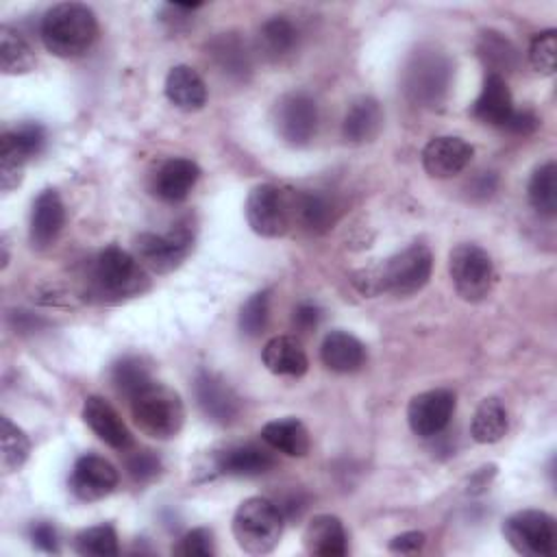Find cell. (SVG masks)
<instances>
[{
    "instance_id": "obj_1",
    "label": "cell",
    "mask_w": 557,
    "mask_h": 557,
    "mask_svg": "<svg viewBox=\"0 0 557 557\" xmlns=\"http://www.w3.org/2000/svg\"><path fill=\"white\" fill-rule=\"evenodd\" d=\"M433 270V255L424 244H411L405 250L385 259L379 268L363 270L355 276V285L363 294L389 292L396 296H411L420 292Z\"/></svg>"
},
{
    "instance_id": "obj_2",
    "label": "cell",
    "mask_w": 557,
    "mask_h": 557,
    "mask_svg": "<svg viewBox=\"0 0 557 557\" xmlns=\"http://www.w3.org/2000/svg\"><path fill=\"white\" fill-rule=\"evenodd\" d=\"M41 41L54 57H78L98 37V20L87 4L61 2L46 11L39 26Z\"/></svg>"
},
{
    "instance_id": "obj_3",
    "label": "cell",
    "mask_w": 557,
    "mask_h": 557,
    "mask_svg": "<svg viewBox=\"0 0 557 557\" xmlns=\"http://www.w3.org/2000/svg\"><path fill=\"white\" fill-rule=\"evenodd\" d=\"M283 522L285 516L276 503L263 496H250L233 516V535L244 553L265 555L278 544Z\"/></svg>"
},
{
    "instance_id": "obj_4",
    "label": "cell",
    "mask_w": 557,
    "mask_h": 557,
    "mask_svg": "<svg viewBox=\"0 0 557 557\" xmlns=\"http://www.w3.org/2000/svg\"><path fill=\"white\" fill-rule=\"evenodd\" d=\"M131 413L139 431L154 440L178 435L185 422V407L178 392L154 381L131 398Z\"/></svg>"
},
{
    "instance_id": "obj_5",
    "label": "cell",
    "mask_w": 557,
    "mask_h": 557,
    "mask_svg": "<svg viewBox=\"0 0 557 557\" xmlns=\"http://www.w3.org/2000/svg\"><path fill=\"white\" fill-rule=\"evenodd\" d=\"M91 281L102 298L135 296L148 287V278L139 261L120 246H107L98 252L91 268Z\"/></svg>"
},
{
    "instance_id": "obj_6",
    "label": "cell",
    "mask_w": 557,
    "mask_h": 557,
    "mask_svg": "<svg viewBox=\"0 0 557 557\" xmlns=\"http://www.w3.org/2000/svg\"><path fill=\"white\" fill-rule=\"evenodd\" d=\"M453 67L446 54L429 48L413 52L405 72V91L420 107H437L448 94Z\"/></svg>"
},
{
    "instance_id": "obj_7",
    "label": "cell",
    "mask_w": 557,
    "mask_h": 557,
    "mask_svg": "<svg viewBox=\"0 0 557 557\" xmlns=\"http://www.w3.org/2000/svg\"><path fill=\"white\" fill-rule=\"evenodd\" d=\"M509 546L527 557H550L557 550V522L540 509H522L503 522Z\"/></svg>"
},
{
    "instance_id": "obj_8",
    "label": "cell",
    "mask_w": 557,
    "mask_h": 557,
    "mask_svg": "<svg viewBox=\"0 0 557 557\" xmlns=\"http://www.w3.org/2000/svg\"><path fill=\"white\" fill-rule=\"evenodd\" d=\"M448 272L457 294L470 302L485 298L494 283L492 257L476 244L455 246L450 250Z\"/></svg>"
},
{
    "instance_id": "obj_9",
    "label": "cell",
    "mask_w": 557,
    "mask_h": 557,
    "mask_svg": "<svg viewBox=\"0 0 557 557\" xmlns=\"http://www.w3.org/2000/svg\"><path fill=\"white\" fill-rule=\"evenodd\" d=\"M246 220L261 237H281L292 222V191L278 185H257L246 200Z\"/></svg>"
},
{
    "instance_id": "obj_10",
    "label": "cell",
    "mask_w": 557,
    "mask_h": 557,
    "mask_svg": "<svg viewBox=\"0 0 557 557\" xmlns=\"http://www.w3.org/2000/svg\"><path fill=\"white\" fill-rule=\"evenodd\" d=\"M194 246V228L187 222H178L163 235L141 233L135 242L139 261L157 274L172 272L183 263Z\"/></svg>"
},
{
    "instance_id": "obj_11",
    "label": "cell",
    "mask_w": 557,
    "mask_h": 557,
    "mask_svg": "<svg viewBox=\"0 0 557 557\" xmlns=\"http://www.w3.org/2000/svg\"><path fill=\"white\" fill-rule=\"evenodd\" d=\"M318 104L305 91L285 94L274 107L276 133L292 146H305L318 131Z\"/></svg>"
},
{
    "instance_id": "obj_12",
    "label": "cell",
    "mask_w": 557,
    "mask_h": 557,
    "mask_svg": "<svg viewBox=\"0 0 557 557\" xmlns=\"http://www.w3.org/2000/svg\"><path fill=\"white\" fill-rule=\"evenodd\" d=\"M194 394L200 411L215 424H233L239 418L242 403L235 389L215 372L200 370L194 381Z\"/></svg>"
},
{
    "instance_id": "obj_13",
    "label": "cell",
    "mask_w": 557,
    "mask_h": 557,
    "mask_svg": "<svg viewBox=\"0 0 557 557\" xmlns=\"http://www.w3.org/2000/svg\"><path fill=\"white\" fill-rule=\"evenodd\" d=\"M455 413V394L450 389H429L409 400L407 420L416 435H440Z\"/></svg>"
},
{
    "instance_id": "obj_14",
    "label": "cell",
    "mask_w": 557,
    "mask_h": 557,
    "mask_svg": "<svg viewBox=\"0 0 557 557\" xmlns=\"http://www.w3.org/2000/svg\"><path fill=\"white\" fill-rule=\"evenodd\" d=\"M120 474L111 461L100 455H83L70 472V490L78 500L91 503L109 496L117 487Z\"/></svg>"
},
{
    "instance_id": "obj_15",
    "label": "cell",
    "mask_w": 557,
    "mask_h": 557,
    "mask_svg": "<svg viewBox=\"0 0 557 557\" xmlns=\"http://www.w3.org/2000/svg\"><path fill=\"white\" fill-rule=\"evenodd\" d=\"M474 148L455 135L433 137L422 150V165L429 176L433 178H450L466 170L472 161Z\"/></svg>"
},
{
    "instance_id": "obj_16",
    "label": "cell",
    "mask_w": 557,
    "mask_h": 557,
    "mask_svg": "<svg viewBox=\"0 0 557 557\" xmlns=\"http://www.w3.org/2000/svg\"><path fill=\"white\" fill-rule=\"evenodd\" d=\"M85 424L111 448L126 450L133 444L131 431L126 429L120 413L102 396H87L83 403Z\"/></svg>"
},
{
    "instance_id": "obj_17",
    "label": "cell",
    "mask_w": 557,
    "mask_h": 557,
    "mask_svg": "<svg viewBox=\"0 0 557 557\" xmlns=\"http://www.w3.org/2000/svg\"><path fill=\"white\" fill-rule=\"evenodd\" d=\"M65 224V207L54 189H44L30 211V242L35 248L50 246Z\"/></svg>"
},
{
    "instance_id": "obj_18",
    "label": "cell",
    "mask_w": 557,
    "mask_h": 557,
    "mask_svg": "<svg viewBox=\"0 0 557 557\" xmlns=\"http://www.w3.org/2000/svg\"><path fill=\"white\" fill-rule=\"evenodd\" d=\"M305 550L315 557H344L348 553V535L337 516H315L302 535Z\"/></svg>"
},
{
    "instance_id": "obj_19",
    "label": "cell",
    "mask_w": 557,
    "mask_h": 557,
    "mask_svg": "<svg viewBox=\"0 0 557 557\" xmlns=\"http://www.w3.org/2000/svg\"><path fill=\"white\" fill-rule=\"evenodd\" d=\"M200 176V168L185 157L168 159L154 174V194L165 202H181L189 196L196 181Z\"/></svg>"
},
{
    "instance_id": "obj_20",
    "label": "cell",
    "mask_w": 557,
    "mask_h": 557,
    "mask_svg": "<svg viewBox=\"0 0 557 557\" xmlns=\"http://www.w3.org/2000/svg\"><path fill=\"white\" fill-rule=\"evenodd\" d=\"M320 357L329 370L337 374H350L363 368L368 355L366 346L348 331H331L322 339Z\"/></svg>"
},
{
    "instance_id": "obj_21",
    "label": "cell",
    "mask_w": 557,
    "mask_h": 557,
    "mask_svg": "<svg viewBox=\"0 0 557 557\" xmlns=\"http://www.w3.org/2000/svg\"><path fill=\"white\" fill-rule=\"evenodd\" d=\"M274 457L257 444H235L218 453L215 468L228 476H259L274 468Z\"/></svg>"
},
{
    "instance_id": "obj_22",
    "label": "cell",
    "mask_w": 557,
    "mask_h": 557,
    "mask_svg": "<svg viewBox=\"0 0 557 557\" xmlns=\"http://www.w3.org/2000/svg\"><path fill=\"white\" fill-rule=\"evenodd\" d=\"M513 111L511 91L507 81L498 74H487L479 98L472 104V115L490 126H503Z\"/></svg>"
},
{
    "instance_id": "obj_23",
    "label": "cell",
    "mask_w": 557,
    "mask_h": 557,
    "mask_svg": "<svg viewBox=\"0 0 557 557\" xmlns=\"http://www.w3.org/2000/svg\"><path fill=\"white\" fill-rule=\"evenodd\" d=\"M165 96L181 111H198L207 102V85L189 65H174L165 76Z\"/></svg>"
},
{
    "instance_id": "obj_24",
    "label": "cell",
    "mask_w": 557,
    "mask_h": 557,
    "mask_svg": "<svg viewBox=\"0 0 557 557\" xmlns=\"http://www.w3.org/2000/svg\"><path fill=\"white\" fill-rule=\"evenodd\" d=\"M263 366L278 376H302L309 368V359L305 348L296 337L276 335L272 337L261 352Z\"/></svg>"
},
{
    "instance_id": "obj_25",
    "label": "cell",
    "mask_w": 557,
    "mask_h": 557,
    "mask_svg": "<svg viewBox=\"0 0 557 557\" xmlns=\"http://www.w3.org/2000/svg\"><path fill=\"white\" fill-rule=\"evenodd\" d=\"M263 442L287 457H305L311 448L307 426L298 418H278L261 429Z\"/></svg>"
},
{
    "instance_id": "obj_26",
    "label": "cell",
    "mask_w": 557,
    "mask_h": 557,
    "mask_svg": "<svg viewBox=\"0 0 557 557\" xmlns=\"http://www.w3.org/2000/svg\"><path fill=\"white\" fill-rule=\"evenodd\" d=\"M292 220L311 233H322L335 220V202L324 191H292Z\"/></svg>"
},
{
    "instance_id": "obj_27",
    "label": "cell",
    "mask_w": 557,
    "mask_h": 557,
    "mask_svg": "<svg viewBox=\"0 0 557 557\" xmlns=\"http://www.w3.org/2000/svg\"><path fill=\"white\" fill-rule=\"evenodd\" d=\"M381 126H383L381 104L374 98L363 96V98H357L346 111L342 133L348 141L363 144V141H372L379 135Z\"/></svg>"
},
{
    "instance_id": "obj_28",
    "label": "cell",
    "mask_w": 557,
    "mask_h": 557,
    "mask_svg": "<svg viewBox=\"0 0 557 557\" xmlns=\"http://www.w3.org/2000/svg\"><path fill=\"white\" fill-rule=\"evenodd\" d=\"M209 57L213 59L215 67L228 76V78H237V81H246L252 65H250V52L246 48V44L233 35V33H222L218 35L211 44H209Z\"/></svg>"
},
{
    "instance_id": "obj_29",
    "label": "cell",
    "mask_w": 557,
    "mask_h": 557,
    "mask_svg": "<svg viewBox=\"0 0 557 557\" xmlns=\"http://www.w3.org/2000/svg\"><path fill=\"white\" fill-rule=\"evenodd\" d=\"M298 44V28L287 17H270L257 33V48L263 59L278 61L287 57Z\"/></svg>"
},
{
    "instance_id": "obj_30",
    "label": "cell",
    "mask_w": 557,
    "mask_h": 557,
    "mask_svg": "<svg viewBox=\"0 0 557 557\" xmlns=\"http://www.w3.org/2000/svg\"><path fill=\"white\" fill-rule=\"evenodd\" d=\"M507 426L509 418L505 405L498 398H485L472 416L470 433L479 444H494L507 433Z\"/></svg>"
},
{
    "instance_id": "obj_31",
    "label": "cell",
    "mask_w": 557,
    "mask_h": 557,
    "mask_svg": "<svg viewBox=\"0 0 557 557\" xmlns=\"http://www.w3.org/2000/svg\"><path fill=\"white\" fill-rule=\"evenodd\" d=\"M35 67L30 44L11 26H0V70L4 74H26Z\"/></svg>"
},
{
    "instance_id": "obj_32",
    "label": "cell",
    "mask_w": 557,
    "mask_h": 557,
    "mask_svg": "<svg viewBox=\"0 0 557 557\" xmlns=\"http://www.w3.org/2000/svg\"><path fill=\"white\" fill-rule=\"evenodd\" d=\"M529 202L546 218L557 213V165L555 161L542 163L529 181Z\"/></svg>"
},
{
    "instance_id": "obj_33",
    "label": "cell",
    "mask_w": 557,
    "mask_h": 557,
    "mask_svg": "<svg viewBox=\"0 0 557 557\" xmlns=\"http://www.w3.org/2000/svg\"><path fill=\"white\" fill-rule=\"evenodd\" d=\"M111 381H113L117 394H122L131 400L135 394H139L144 387H148L152 383V374L141 357L128 355L113 363Z\"/></svg>"
},
{
    "instance_id": "obj_34",
    "label": "cell",
    "mask_w": 557,
    "mask_h": 557,
    "mask_svg": "<svg viewBox=\"0 0 557 557\" xmlns=\"http://www.w3.org/2000/svg\"><path fill=\"white\" fill-rule=\"evenodd\" d=\"M30 157L20 148L11 131L0 137V187L2 191H11L22 183L24 165Z\"/></svg>"
},
{
    "instance_id": "obj_35",
    "label": "cell",
    "mask_w": 557,
    "mask_h": 557,
    "mask_svg": "<svg viewBox=\"0 0 557 557\" xmlns=\"http://www.w3.org/2000/svg\"><path fill=\"white\" fill-rule=\"evenodd\" d=\"M0 442H2V470L4 472H15L20 470L28 455H30V440L28 435L13 424L9 418H2V433H0Z\"/></svg>"
},
{
    "instance_id": "obj_36",
    "label": "cell",
    "mask_w": 557,
    "mask_h": 557,
    "mask_svg": "<svg viewBox=\"0 0 557 557\" xmlns=\"http://www.w3.org/2000/svg\"><path fill=\"white\" fill-rule=\"evenodd\" d=\"M74 548L78 555H87V557H113L120 553L117 533L111 524L89 527L76 535Z\"/></svg>"
},
{
    "instance_id": "obj_37",
    "label": "cell",
    "mask_w": 557,
    "mask_h": 557,
    "mask_svg": "<svg viewBox=\"0 0 557 557\" xmlns=\"http://www.w3.org/2000/svg\"><path fill=\"white\" fill-rule=\"evenodd\" d=\"M479 54L490 65V74H500V70H511L516 65V48L500 35V33H483L481 44H479Z\"/></svg>"
},
{
    "instance_id": "obj_38",
    "label": "cell",
    "mask_w": 557,
    "mask_h": 557,
    "mask_svg": "<svg viewBox=\"0 0 557 557\" xmlns=\"http://www.w3.org/2000/svg\"><path fill=\"white\" fill-rule=\"evenodd\" d=\"M268 313H270V292L263 289L252 294L239 311V331L246 337L261 335L268 324Z\"/></svg>"
},
{
    "instance_id": "obj_39",
    "label": "cell",
    "mask_w": 557,
    "mask_h": 557,
    "mask_svg": "<svg viewBox=\"0 0 557 557\" xmlns=\"http://www.w3.org/2000/svg\"><path fill=\"white\" fill-rule=\"evenodd\" d=\"M529 61L533 65L535 72L540 74H553L555 72V63H557V33L550 30H542L531 39L529 46Z\"/></svg>"
},
{
    "instance_id": "obj_40",
    "label": "cell",
    "mask_w": 557,
    "mask_h": 557,
    "mask_svg": "<svg viewBox=\"0 0 557 557\" xmlns=\"http://www.w3.org/2000/svg\"><path fill=\"white\" fill-rule=\"evenodd\" d=\"M174 553L181 557H211L215 555L213 533L205 527L191 529L178 540V544L174 546Z\"/></svg>"
},
{
    "instance_id": "obj_41",
    "label": "cell",
    "mask_w": 557,
    "mask_h": 557,
    "mask_svg": "<svg viewBox=\"0 0 557 557\" xmlns=\"http://www.w3.org/2000/svg\"><path fill=\"white\" fill-rule=\"evenodd\" d=\"M126 470L137 483H146L161 472V461L152 450H135L126 457Z\"/></svg>"
},
{
    "instance_id": "obj_42",
    "label": "cell",
    "mask_w": 557,
    "mask_h": 557,
    "mask_svg": "<svg viewBox=\"0 0 557 557\" xmlns=\"http://www.w3.org/2000/svg\"><path fill=\"white\" fill-rule=\"evenodd\" d=\"M540 126V120L533 111L522 109V111H511L509 120L503 124V128H507L513 135H531L535 128Z\"/></svg>"
},
{
    "instance_id": "obj_43",
    "label": "cell",
    "mask_w": 557,
    "mask_h": 557,
    "mask_svg": "<svg viewBox=\"0 0 557 557\" xmlns=\"http://www.w3.org/2000/svg\"><path fill=\"white\" fill-rule=\"evenodd\" d=\"M320 318H322V311L318 305L313 302H300L296 309H294V315H292V322L298 331L302 333H309L313 331L318 324H320Z\"/></svg>"
},
{
    "instance_id": "obj_44",
    "label": "cell",
    "mask_w": 557,
    "mask_h": 557,
    "mask_svg": "<svg viewBox=\"0 0 557 557\" xmlns=\"http://www.w3.org/2000/svg\"><path fill=\"white\" fill-rule=\"evenodd\" d=\"M30 540L33 544L44 550V553H57L59 550V540L57 531L50 522H37L30 527Z\"/></svg>"
},
{
    "instance_id": "obj_45",
    "label": "cell",
    "mask_w": 557,
    "mask_h": 557,
    "mask_svg": "<svg viewBox=\"0 0 557 557\" xmlns=\"http://www.w3.org/2000/svg\"><path fill=\"white\" fill-rule=\"evenodd\" d=\"M424 540H426L424 533H420V531H407V533L396 535V537L389 542V550H392V553H403V555L418 553V550H422Z\"/></svg>"
}]
</instances>
